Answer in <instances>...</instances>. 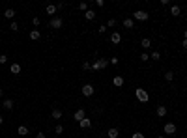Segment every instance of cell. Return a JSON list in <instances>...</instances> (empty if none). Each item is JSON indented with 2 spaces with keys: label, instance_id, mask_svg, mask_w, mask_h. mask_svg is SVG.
I'll use <instances>...</instances> for the list:
<instances>
[{
  "label": "cell",
  "instance_id": "4316f807",
  "mask_svg": "<svg viewBox=\"0 0 187 138\" xmlns=\"http://www.w3.org/2000/svg\"><path fill=\"white\" fill-rule=\"evenodd\" d=\"M116 26V19H109V22H107V28H114Z\"/></svg>",
  "mask_w": 187,
  "mask_h": 138
},
{
  "label": "cell",
  "instance_id": "b9f144b4",
  "mask_svg": "<svg viewBox=\"0 0 187 138\" xmlns=\"http://www.w3.org/2000/svg\"><path fill=\"white\" fill-rule=\"evenodd\" d=\"M2 123H4V118H2V116H0V125H2Z\"/></svg>",
  "mask_w": 187,
  "mask_h": 138
},
{
  "label": "cell",
  "instance_id": "277c9868",
  "mask_svg": "<svg viewBox=\"0 0 187 138\" xmlns=\"http://www.w3.org/2000/svg\"><path fill=\"white\" fill-rule=\"evenodd\" d=\"M49 26L53 28V30H60V28L64 26L62 17H53V19H51V22H49Z\"/></svg>",
  "mask_w": 187,
  "mask_h": 138
},
{
  "label": "cell",
  "instance_id": "d590c367",
  "mask_svg": "<svg viewBox=\"0 0 187 138\" xmlns=\"http://www.w3.org/2000/svg\"><path fill=\"white\" fill-rule=\"evenodd\" d=\"M131 138H146V136H144L142 133H135V134H133V136H131Z\"/></svg>",
  "mask_w": 187,
  "mask_h": 138
},
{
  "label": "cell",
  "instance_id": "7c38bea8",
  "mask_svg": "<svg viewBox=\"0 0 187 138\" xmlns=\"http://www.w3.org/2000/svg\"><path fill=\"white\" fill-rule=\"evenodd\" d=\"M170 15H172V17H180V15H182V8H180V6H172V8H170Z\"/></svg>",
  "mask_w": 187,
  "mask_h": 138
},
{
  "label": "cell",
  "instance_id": "4dcf8cb0",
  "mask_svg": "<svg viewBox=\"0 0 187 138\" xmlns=\"http://www.w3.org/2000/svg\"><path fill=\"white\" fill-rule=\"evenodd\" d=\"M82 69H84V71L92 69V63H90V62H82Z\"/></svg>",
  "mask_w": 187,
  "mask_h": 138
},
{
  "label": "cell",
  "instance_id": "ab89813d",
  "mask_svg": "<svg viewBox=\"0 0 187 138\" xmlns=\"http://www.w3.org/2000/svg\"><path fill=\"white\" fill-rule=\"evenodd\" d=\"M183 39H187V30H183Z\"/></svg>",
  "mask_w": 187,
  "mask_h": 138
},
{
  "label": "cell",
  "instance_id": "7bdbcfd3",
  "mask_svg": "<svg viewBox=\"0 0 187 138\" xmlns=\"http://www.w3.org/2000/svg\"><path fill=\"white\" fill-rule=\"evenodd\" d=\"M157 138H165V136H157Z\"/></svg>",
  "mask_w": 187,
  "mask_h": 138
},
{
  "label": "cell",
  "instance_id": "5b68a950",
  "mask_svg": "<svg viewBox=\"0 0 187 138\" xmlns=\"http://www.w3.org/2000/svg\"><path fill=\"white\" fill-rule=\"evenodd\" d=\"M80 92H82V95H84V97H92V95H94V86H92V84H84Z\"/></svg>",
  "mask_w": 187,
  "mask_h": 138
},
{
  "label": "cell",
  "instance_id": "603a6c76",
  "mask_svg": "<svg viewBox=\"0 0 187 138\" xmlns=\"http://www.w3.org/2000/svg\"><path fill=\"white\" fill-rule=\"evenodd\" d=\"M140 45H142V49H150V47H151V41L148 39V37H144V39L140 41Z\"/></svg>",
  "mask_w": 187,
  "mask_h": 138
},
{
  "label": "cell",
  "instance_id": "7a4b0ae2",
  "mask_svg": "<svg viewBox=\"0 0 187 138\" xmlns=\"http://www.w3.org/2000/svg\"><path fill=\"white\" fill-rule=\"evenodd\" d=\"M135 97H137L140 103H148L150 95H148V92H146V90H142V88H137V90H135Z\"/></svg>",
  "mask_w": 187,
  "mask_h": 138
},
{
  "label": "cell",
  "instance_id": "f1b7e54d",
  "mask_svg": "<svg viewBox=\"0 0 187 138\" xmlns=\"http://www.w3.org/2000/svg\"><path fill=\"white\" fill-rule=\"evenodd\" d=\"M9 30H11V32H17L19 30V24H17V22H11V24H9Z\"/></svg>",
  "mask_w": 187,
  "mask_h": 138
},
{
  "label": "cell",
  "instance_id": "60d3db41",
  "mask_svg": "<svg viewBox=\"0 0 187 138\" xmlns=\"http://www.w3.org/2000/svg\"><path fill=\"white\" fill-rule=\"evenodd\" d=\"M2 97H4V92H2V90H0V99H2Z\"/></svg>",
  "mask_w": 187,
  "mask_h": 138
},
{
  "label": "cell",
  "instance_id": "5bb4252c",
  "mask_svg": "<svg viewBox=\"0 0 187 138\" xmlns=\"http://www.w3.org/2000/svg\"><path fill=\"white\" fill-rule=\"evenodd\" d=\"M157 116H159V118L167 116V107H165V105H159V107H157Z\"/></svg>",
  "mask_w": 187,
  "mask_h": 138
},
{
  "label": "cell",
  "instance_id": "3957f363",
  "mask_svg": "<svg viewBox=\"0 0 187 138\" xmlns=\"http://www.w3.org/2000/svg\"><path fill=\"white\" fill-rule=\"evenodd\" d=\"M148 17H150V15L146 13V11H144V9H137V11H135L133 13V21H148Z\"/></svg>",
  "mask_w": 187,
  "mask_h": 138
},
{
  "label": "cell",
  "instance_id": "ee69618b",
  "mask_svg": "<svg viewBox=\"0 0 187 138\" xmlns=\"http://www.w3.org/2000/svg\"><path fill=\"white\" fill-rule=\"evenodd\" d=\"M185 80H187V78H185Z\"/></svg>",
  "mask_w": 187,
  "mask_h": 138
},
{
  "label": "cell",
  "instance_id": "8992f818",
  "mask_svg": "<svg viewBox=\"0 0 187 138\" xmlns=\"http://www.w3.org/2000/svg\"><path fill=\"white\" fill-rule=\"evenodd\" d=\"M163 131H165V134H176V125L174 123H165V127H163Z\"/></svg>",
  "mask_w": 187,
  "mask_h": 138
},
{
  "label": "cell",
  "instance_id": "1f68e13d",
  "mask_svg": "<svg viewBox=\"0 0 187 138\" xmlns=\"http://www.w3.org/2000/svg\"><path fill=\"white\" fill-rule=\"evenodd\" d=\"M32 24H34V26H40V24H41L40 17H34V19H32Z\"/></svg>",
  "mask_w": 187,
  "mask_h": 138
},
{
  "label": "cell",
  "instance_id": "e0dca14e",
  "mask_svg": "<svg viewBox=\"0 0 187 138\" xmlns=\"http://www.w3.org/2000/svg\"><path fill=\"white\" fill-rule=\"evenodd\" d=\"M2 107H4L6 110H11V108H13V101H11V99H4V103H2Z\"/></svg>",
  "mask_w": 187,
  "mask_h": 138
},
{
  "label": "cell",
  "instance_id": "ba28073f",
  "mask_svg": "<svg viewBox=\"0 0 187 138\" xmlns=\"http://www.w3.org/2000/svg\"><path fill=\"white\" fill-rule=\"evenodd\" d=\"M79 127H80V129H90V127H92V120H90V118L80 120V121H79Z\"/></svg>",
  "mask_w": 187,
  "mask_h": 138
},
{
  "label": "cell",
  "instance_id": "ac0fdd59",
  "mask_svg": "<svg viewBox=\"0 0 187 138\" xmlns=\"http://www.w3.org/2000/svg\"><path fill=\"white\" fill-rule=\"evenodd\" d=\"M17 133H19V136H24V134H28V127L26 125H19Z\"/></svg>",
  "mask_w": 187,
  "mask_h": 138
},
{
  "label": "cell",
  "instance_id": "f35d334b",
  "mask_svg": "<svg viewBox=\"0 0 187 138\" xmlns=\"http://www.w3.org/2000/svg\"><path fill=\"white\" fill-rule=\"evenodd\" d=\"M182 45H183V49L187 50V39H183V43H182Z\"/></svg>",
  "mask_w": 187,
  "mask_h": 138
},
{
  "label": "cell",
  "instance_id": "8fae6325",
  "mask_svg": "<svg viewBox=\"0 0 187 138\" xmlns=\"http://www.w3.org/2000/svg\"><path fill=\"white\" fill-rule=\"evenodd\" d=\"M28 36H30V39H32V41H38V39L41 37V32L34 28V30H30V34H28Z\"/></svg>",
  "mask_w": 187,
  "mask_h": 138
},
{
  "label": "cell",
  "instance_id": "9c48e42d",
  "mask_svg": "<svg viewBox=\"0 0 187 138\" xmlns=\"http://www.w3.org/2000/svg\"><path fill=\"white\" fill-rule=\"evenodd\" d=\"M9 71H11V75H19V73H21V63L19 62L11 63V65H9Z\"/></svg>",
  "mask_w": 187,
  "mask_h": 138
},
{
  "label": "cell",
  "instance_id": "52a82bcc",
  "mask_svg": "<svg viewBox=\"0 0 187 138\" xmlns=\"http://www.w3.org/2000/svg\"><path fill=\"white\" fill-rule=\"evenodd\" d=\"M84 118H86V112H84V110H82V108H79V110H77V112H75V114H73V120H75V121H77V123H79V121H80V120H84Z\"/></svg>",
  "mask_w": 187,
  "mask_h": 138
},
{
  "label": "cell",
  "instance_id": "e575fe53",
  "mask_svg": "<svg viewBox=\"0 0 187 138\" xmlns=\"http://www.w3.org/2000/svg\"><path fill=\"white\" fill-rule=\"evenodd\" d=\"M109 62H111V63H112V65H118V62H120V60L116 58V56H112V58H111V60H109Z\"/></svg>",
  "mask_w": 187,
  "mask_h": 138
},
{
  "label": "cell",
  "instance_id": "d6a6232c",
  "mask_svg": "<svg viewBox=\"0 0 187 138\" xmlns=\"http://www.w3.org/2000/svg\"><path fill=\"white\" fill-rule=\"evenodd\" d=\"M97 32L99 34H105V32H107V24H101V26L97 28Z\"/></svg>",
  "mask_w": 187,
  "mask_h": 138
},
{
  "label": "cell",
  "instance_id": "f546056e",
  "mask_svg": "<svg viewBox=\"0 0 187 138\" xmlns=\"http://www.w3.org/2000/svg\"><path fill=\"white\" fill-rule=\"evenodd\" d=\"M54 133H56V134H62L64 133V127H62V125H56V127H54Z\"/></svg>",
  "mask_w": 187,
  "mask_h": 138
},
{
  "label": "cell",
  "instance_id": "484cf974",
  "mask_svg": "<svg viewBox=\"0 0 187 138\" xmlns=\"http://www.w3.org/2000/svg\"><path fill=\"white\" fill-rule=\"evenodd\" d=\"M150 58H151V60H159V58H161V54L157 52V50H153V52L150 54Z\"/></svg>",
  "mask_w": 187,
  "mask_h": 138
},
{
  "label": "cell",
  "instance_id": "d4e9b609",
  "mask_svg": "<svg viewBox=\"0 0 187 138\" xmlns=\"http://www.w3.org/2000/svg\"><path fill=\"white\" fill-rule=\"evenodd\" d=\"M172 78H174V73H172V71H167V73H165V80H167V82H170Z\"/></svg>",
  "mask_w": 187,
  "mask_h": 138
},
{
  "label": "cell",
  "instance_id": "9a60e30c",
  "mask_svg": "<svg viewBox=\"0 0 187 138\" xmlns=\"http://www.w3.org/2000/svg\"><path fill=\"white\" fill-rule=\"evenodd\" d=\"M45 11H47V15H54V13L58 11V8H56L54 4H49L47 8H45Z\"/></svg>",
  "mask_w": 187,
  "mask_h": 138
},
{
  "label": "cell",
  "instance_id": "74e56055",
  "mask_svg": "<svg viewBox=\"0 0 187 138\" xmlns=\"http://www.w3.org/2000/svg\"><path fill=\"white\" fill-rule=\"evenodd\" d=\"M36 138H45V133H38V134H36Z\"/></svg>",
  "mask_w": 187,
  "mask_h": 138
},
{
  "label": "cell",
  "instance_id": "8d00e7d4",
  "mask_svg": "<svg viewBox=\"0 0 187 138\" xmlns=\"http://www.w3.org/2000/svg\"><path fill=\"white\" fill-rule=\"evenodd\" d=\"M95 6H99V8H103V6H105V2H103V0H95Z\"/></svg>",
  "mask_w": 187,
  "mask_h": 138
},
{
  "label": "cell",
  "instance_id": "d6986e66",
  "mask_svg": "<svg viewBox=\"0 0 187 138\" xmlns=\"http://www.w3.org/2000/svg\"><path fill=\"white\" fill-rule=\"evenodd\" d=\"M124 26L127 28V30H131V28L135 26V21L133 19H124Z\"/></svg>",
  "mask_w": 187,
  "mask_h": 138
},
{
  "label": "cell",
  "instance_id": "4fadbf2b",
  "mask_svg": "<svg viewBox=\"0 0 187 138\" xmlns=\"http://www.w3.org/2000/svg\"><path fill=\"white\" fill-rule=\"evenodd\" d=\"M112 84L118 86V88H120V86H124V77H122V75H116L114 78H112Z\"/></svg>",
  "mask_w": 187,
  "mask_h": 138
},
{
  "label": "cell",
  "instance_id": "2e32d148",
  "mask_svg": "<svg viewBox=\"0 0 187 138\" xmlns=\"http://www.w3.org/2000/svg\"><path fill=\"white\" fill-rule=\"evenodd\" d=\"M84 19L86 21H94V19H95V11H94V9H88L84 13Z\"/></svg>",
  "mask_w": 187,
  "mask_h": 138
},
{
  "label": "cell",
  "instance_id": "6da1fadb",
  "mask_svg": "<svg viewBox=\"0 0 187 138\" xmlns=\"http://www.w3.org/2000/svg\"><path fill=\"white\" fill-rule=\"evenodd\" d=\"M107 65H109L107 58H99V60H95V62L92 63V71H101V69H105Z\"/></svg>",
  "mask_w": 187,
  "mask_h": 138
},
{
  "label": "cell",
  "instance_id": "ffe728a7",
  "mask_svg": "<svg viewBox=\"0 0 187 138\" xmlns=\"http://www.w3.org/2000/svg\"><path fill=\"white\" fill-rule=\"evenodd\" d=\"M53 120H60L62 118V110H58V108H53V114H51Z\"/></svg>",
  "mask_w": 187,
  "mask_h": 138
},
{
  "label": "cell",
  "instance_id": "30bf717a",
  "mask_svg": "<svg viewBox=\"0 0 187 138\" xmlns=\"http://www.w3.org/2000/svg\"><path fill=\"white\" fill-rule=\"evenodd\" d=\"M120 41H122V36H120V32H112V34H111V43L118 45Z\"/></svg>",
  "mask_w": 187,
  "mask_h": 138
},
{
  "label": "cell",
  "instance_id": "44dd1931",
  "mask_svg": "<svg viewBox=\"0 0 187 138\" xmlns=\"http://www.w3.org/2000/svg\"><path fill=\"white\" fill-rule=\"evenodd\" d=\"M109 138H118L120 136V133H118V129H114V127H112V129H109Z\"/></svg>",
  "mask_w": 187,
  "mask_h": 138
},
{
  "label": "cell",
  "instance_id": "cb8c5ba5",
  "mask_svg": "<svg viewBox=\"0 0 187 138\" xmlns=\"http://www.w3.org/2000/svg\"><path fill=\"white\" fill-rule=\"evenodd\" d=\"M79 9L86 13V11H88V4H86V2H79Z\"/></svg>",
  "mask_w": 187,
  "mask_h": 138
},
{
  "label": "cell",
  "instance_id": "836d02e7",
  "mask_svg": "<svg viewBox=\"0 0 187 138\" xmlns=\"http://www.w3.org/2000/svg\"><path fill=\"white\" fill-rule=\"evenodd\" d=\"M140 60H142V62H148V60H150V54L142 52V54H140Z\"/></svg>",
  "mask_w": 187,
  "mask_h": 138
},
{
  "label": "cell",
  "instance_id": "7402d4cb",
  "mask_svg": "<svg viewBox=\"0 0 187 138\" xmlns=\"http://www.w3.org/2000/svg\"><path fill=\"white\" fill-rule=\"evenodd\" d=\"M4 17H6V19H13V17H15V9H11V8L6 9V11H4Z\"/></svg>",
  "mask_w": 187,
  "mask_h": 138
},
{
  "label": "cell",
  "instance_id": "83f0119b",
  "mask_svg": "<svg viewBox=\"0 0 187 138\" xmlns=\"http://www.w3.org/2000/svg\"><path fill=\"white\" fill-rule=\"evenodd\" d=\"M4 63H8V56L6 54H0V65H4Z\"/></svg>",
  "mask_w": 187,
  "mask_h": 138
}]
</instances>
